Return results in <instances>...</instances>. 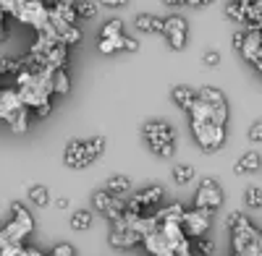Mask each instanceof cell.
<instances>
[{
	"instance_id": "cell-1",
	"label": "cell",
	"mask_w": 262,
	"mask_h": 256,
	"mask_svg": "<svg viewBox=\"0 0 262 256\" xmlns=\"http://www.w3.org/2000/svg\"><path fill=\"white\" fill-rule=\"evenodd\" d=\"M144 246L152 256H176L189 251V241L181 225H170V222H160L158 230L152 236L144 238Z\"/></svg>"
},
{
	"instance_id": "cell-2",
	"label": "cell",
	"mask_w": 262,
	"mask_h": 256,
	"mask_svg": "<svg viewBox=\"0 0 262 256\" xmlns=\"http://www.w3.org/2000/svg\"><path fill=\"white\" fill-rule=\"evenodd\" d=\"M0 8H3V13L16 16L24 24H32L37 32L45 29L50 21V8L37 3V0H0Z\"/></svg>"
},
{
	"instance_id": "cell-3",
	"label": "cell",
	"mask_w": 262,
	"mask_h": 256,
	"mask_svg": "<svg viewBox=\"0 0 262 256\" xmlns=\"http://www.w3.org/2000/svg\"><path fill=\"white\" fill-rule=\"evenodd\" d=\"M32 110L18 97V89H3L0 94V120H6L16 134H24L29 128Z\"/></svg>"
},
{
	"instance_id": "cell-4",
	"label": "cell",
	"mask_w": 262,
	"mask_h": 256,
	"mask_svg": "<svg viewBox=\"0 0 262 256\" xmlns=\"http://www.w3.org/2000/svg\"><path fill=\"white\" fill-rule=\"evenodd\" d=\"M226 225L231 227V241H233L236 253H244L259 238V230L249 222V217L244 215V212H231V215L226 217Z\"/></svg>"
},
{
	"instance_id": "cell-5",
	"label": "cell",
	"mask_w": 262,
	"mask_h": 256,
	"mask_svg": "<svg viewBox=\"0 0 262 256\" xmlns=\"http://www.w3.org/2000/svg\"><path fill=\"white\" fill-rule=\"evenodd\" d=\"M144 139L149 144V149L155 152L158 157H170L173 152H176V134H173L170 123H149L144 128Z\"/></svg>"
},
{
	"instance_id": "cell-6",
	"label": "cell",
	"mask_w": 262,
	"mask_h": 256,
	"mask_svg": "<svg viewBox=\"0 0 262 256\" xmlns=\"http://www.w3.org/2000/svg\"><path fill=\"white\" fill-rule=\"evenodd\" d=\"M191 131H194V139L200 141V146L205 152H215V149H221L223 141H226V125H217L212 120L191 123Z\"/></svg>"
},
{
	"instance_id": "cell-7",
	"label": "cell",
	"mask_w": 262,
	"mask_h": 256,
	"mask_svg": "<svg viewBox=\"0 0 262 256\" xmlns=\"http://www.w3.org/2000/svg\"><path fill=\"white\" fill-rule=\"evenodd\" d=\"M221 204H223V191H221V186H217V181L215 178H202L200 181V188H196L194 207L215 212Z\"/></svg>"
},
{
	"instance_id": "cell-8",
	"label": "cell",
	"mask_w": 262,
	"mask_h": 256,
	"mask_svg": "<svg viewBox=\"0 0 262 256\" xmlns=\"http://www.w3.org/2000/svg\"><path fill=\"white\" fill-rule=\"evenodd\" d=\"M160 201H163V188L160 186H149V188L137 191V194L126 201V212L128 215H142L144 209L158 207Z\"/></svg>"
},
{
	"instance_id": "cell-9",
	"label": "cell",
	"mask_w": 262,
	"mask_h": 256,
	"mask_svg": "<svg viewBox=\"0 0 262 256\" xmlns=\"http://www.w3.org/2000/svg\"><path fill=\"white\" fill-rule=\"evenodd\" d=\"M92 201H95V209H100L102 215L113 222H118L126 215V199H118L113 194H107V191H97Z\"/></svg>"
},
{
	"instance_id": "cell-10",
	"label": "cell",
	"mask_w": 262,
	"mask_h": 256,
	"mask_svg": "<svg viewBox=\"0 0 262 256\" xmlns=\"http://www.w3.org/2000/svg\"><path fill=\"white\" fill-rule=\"evenodd\" d=\"M165 39H168V45L173 50H184L186 45V34H189V27H186V18L184 16H168L165 18V29H163Z\"/></svg>"
},
{
	"instance_id": "cell-11",
	"label": "cell",
	"mask_w": 262,
	"mask_h": 256,
	"mask_svg": "<svg viewBox=\"0 0 262 256\" xmlns=\"http://www.w3.org/2000/svg\"><path fill=\"white\" fill-rule=\"evenodd\" d=\"M210 220H212V212L210 209L194 207V209H186V217H184L181 227H184V233H189V236L202 238V233L210 227Z\"/></svg>"
},
{
	"instance_id": "cell-12",
	"label": "cell",
	"mask_w": 262,
	"mask_h": 256,
	"mask_svg": "<svg viewBox=\"0 0 262 256\" xmlns=\"http://www.w3.org/2000/svg\"><path fill=\"white\" fill-rule=\"evenodd\" d=\"M144 238L139 236V233H134L126 222H123V217L118 220V222H113V230H111V246L113 248H131V246H137V243H142Z\"/></svg>"
},
{
	"instance_id": "cell-13",
	"label": "cell",
	"mask_w": 262,
	"mask_h": 256,
	"mask_svg": "<svg viewBox=\"0 0 262 256\" xmlns=\"http://www.w3.org/2000/svg\"><path fill=\"white\" fill-rule=\"evenodd\" d=\"M238 53L252 63H259L262 60V29H244V45Z\"/></svg>"
},
{
	"instance_id": "cell-14",
	"label": "cell",
	"mask_w": 262,
	"mask_h": 256,
	"mask_svg": "<svg viewBox=\"0 0 262 256\" xmlns=\"http://www.w3.org/2000/svg\"><path fill=\"white\" fill-rule=\"evenodd\" d=\"M63 160H66V165H69V167H86V141L71 139L69 146H66Z\"/></svg>"
},
{
	"instance_id": "cell-15",
	"label": "cell",
	"mask_w": 262,
	"mask_h": 256,
	"mask_svg": "<svg viewBox=\"0 0 262 256\" xmlns=\"http://www.w3.org/2000/svg\"><path fill=\"white\" fill-rule=\"evenodd\" d=\"M134 27H137L139 32H147V34H163L165 18H160V16H155V13H137Z\"/></svg>"
},
{
	"instance_id": "cell-16",
	"label": "cell",
	"mask_w": 262,
	"mask_h": 256,
	"mask_svg": "<svg viewBox=\"0 0 262 256\" xmlns=\"http://www.w3.org/2000/svg\"><path fill=\"white\" fill-rule=\"evenodd\" d=\"M262 167V157L254 152V149H249V152H244L242 157L236 160V175H247V173H254V170Z\"/></svg>"
},
{
	"instance_id": "cell-17",
	"label": "cell",
	"mask_w": 262,
	"mask_h": 256,
	"mask_svg": "<svg viewBox=\"0 0 262 256\" xmlns=\"http://www.w3.org/2000/svg\"><path fill=\"white\" fill-rule=\"evenodd\" d=\"M155 217H158V222L181 225L184 217H186V209H184L181 204H170V207H165V209H158V212H155Z\"/></svg>"
},
{
	"instance_id": "cell-18",
	"label": "cell",
	"mask_w": 262,
	"mask_h": 256,
	"mask_svg": "<svg viewBox=\"0 0 262 256\" xmlns=\"http://www.w3.org/2000/svg\"><path fill=\"white\" fill-rule=\"evenodd\" d=\"M196 97H200L202 102H207L210 108H223V105H228L226 102V94L221 89H215V87H202L200 92H196Z\"/></svg>"
},
{
	"instance_id": "cell-19",
	"label": "cell",
	"mask_w": 262,
	"mask_h": 256,
	"mask_svg": "<svg viewBox=\"0 0 262 256\" xmlns=\"http://www.w3.org/2000/svg\"><path fill=\"white\" fill-rule=\"evenodd\" d=\"M105 191H107V194H113V196H118V199H123L128 191H131V181L126 175H113L111 181H107Z\"/></svg>"
},
{
	"instance_id": "cell-20",
	"label": "cell",
	"mask_w": 262,
	"mask_h": 256,
	"mask_svg": "<svg viewBox=\"0 0 262 256\" xmlns=\"http://www.w3.org/2000/svg\"><path fill=\"white\" fill-rule=\"evenodd\" d=\"M173 99H176V105H179V108L181 110H191V105L196 102V92L194 89H189V87H176V89H173Z\"/></svg>"
},
{
	"instance_id": "cell-21",
	"label": "cell",
	"mask_w": 262,
	"mask_h": 256,
	"mask_svg": "<svg viewBox=\"0 0 262 256\" xmlns=\"http://www.w3.org/2000/svg\"><path fill=\"white\" fill-rule=\"evenodd\" d=\"M226 13L236 21H242V24H247L249 21V13H252V3L249 0H244V3H228L226 6Z\"/></svg>"
},
{
	"instance_id": "cell-22",
	"label": "cell",
	"mask_w": 262,
	"mask_h": 256,
	"mask_svg": "<svg viewBox=\"0 0 262 256\" xmlns=\"http://www.w3.org/2000/svg\"><path fill=\"white\" fill-rule=\"evenodd\" d=\"M11 212H13V222H18L27 233H32V230H34V220H32V215H29V212H27L24 207H21L18 201H13V204H11Z\"/></svg>"
},
{
	"instance_id": "cell-23",
	"label": "cell",
	"mask_w": 262,
	"mask_h": 256,
	"mask_svg": "<svg viewBox=\"0 0 262 256\" xmlns=\"http://www.w3.org/2000/svg\"><path fill=\"white\" fill-rule=\"evenodd\" d=\"M50 84H53V94H66V92L71 89V79H69V73H66V68L53 71Z\"/></svg>"
},
{
	"instance_id": "cell-24",
	"label": "cell",
	"mask_w": 262,
	"mask_h": 256,
	"mask_svg": "<svg viewBox=\"0 0 262 256\" xmlns=\"http://www.w3.org/2000/svg\"><path fill=\"white\" fill-rule=\"evenodd\" d=\"M194 175H196V170L191 167V165H176L173 167V181H176L179 186H189L191 181H194Z\"/></svg>"
},
{
	"instance_id": "cell-25",
	"label": "cell",
	"mask_w": 262,
	"mask_h": 256,
	"mask_svg": "<svg viewBox=\"0 0 262 256\" xmlns=\"http://www.w3.org/2000/svg\"><path fill=\"white\" fill-rule=\"evenodd\" d=\"M105 152V136H95L86 141V165H92L100 155Z\"/></svg>"
},
{
	"instance_id": "cell-26",
	"label": "cell",
	"mask_w": 262,
	"mask_h": 256,
	"mask_svg": "<svg viewBox=\"0 0 262 256\" xmlns=\"http://www.w3.org/2000/svg\"><path fill=\"white\" fill-rule=\"evenodd\" d=\"M116 37H123V21L121 18H111L100 29V39H116Z\"/></svg>"
},
{
	"instance_id": "cell-27",
	"label": "cell",
	"mask_w": 262,
	"mask_h": 256,
	"mask_svg": "<svg viewBox=\"0 0 262 256\" xmlns=\"http://www.w3.org/2000/svg\"><path fill=\"white\" fill-rule=\"evenodd\" d=\"M58 37H60V42L66 47L69 45H76V42H81V29L74 24V27H63V29H58Z\"/></svg>"
},
{
	"instance_id": "cell-28",
	"label": "cell",
	"mask_w": 262,
	"mask_h": 256,
	"mask_svg": "<svg viewBox=\"0 0 262 256\" xmlns=\"http://www.w3.org/2000/svg\"><path fill=\"white\" fill-rule=\"evenodd\" d=\"M90 225H92V212L76 209L74 215H71V227H74V230H86Z\"/></svg>"
},
{
	"instance_id": "cell-29",
	"label": "cell",
	"mask_w": 262,
	"mask_h": 256,
	"mask_svg": "<svg viewBox=\"0 0 262 256\" xmlns=\"http://www.w3.org/2000/svg\"><path fill=\"white\" fill-rule=\"evenodd\" d=\"M244 204L249 209H262V188L259 186H249L244 191Z\"/></svg>"
},
{
	"instance_id": "cell-30",
	"label": "cell",
	"mask_w": 262,
	"mask_h": 256,
	"mask_svg": "<svg viewBox=\"0 0 262 256\" xmlns=\"http://www.w3.org/2000/svg\"><path fill=\"white\" fill-rule=\"evenodd\" d=\"M29 201L37 204V207H45V204L50 201L48 188H45V186H29Z\"/></svg>"
},
{
	"instance_id": "cell-31",
	"label": "cell",
	"mask_w": 262,
	"mask_h": 256,
	"mask_svg": "<svg viewBox=\"0 0 262 256\" xmlns=\"http://www.w3.org/2000/svg\"><path fill=\"white\" fill-rule=\"evenodd\" d=\"M97 11H100V6L97 3H92V0H79L76 3V16L81 18H92V16H97Z\"/></svg>"
},
{
	"instance_id": "cell-32",
	"label": "cell",
	"mask_w": 262,
	"mask_h": 256,
	"mask_svg": "<svg viewBox=\"0 0 262 256\" xmlns=\"http://www.w3.org/2000/svg\"><path fill=\"white\" fill-rule=\"evenodd\" d=\"M212 251H215V243H212V238H196V253L200 256H212Z\"/></svg>"
},
{
	"instance_id": "cell-33",
	"label": "cell",
	"mask_w": 262,
	"mask_h": 256,
	"mask_svg": "<svg viewBox=\"0 0 262 256\" xmlns=\"http://www.w3.org/2000/svg\"><path fill=\"white\" fill-rule=\"evenodd\" d=\"M249 141L262 144V120H254V123H252V128H249Z\"/></svg>"
},
{
	"instance_id": "cell-34",
	"label": "cell",
	"mask_w": 262,
	"mask_h": 256,
	"mask_svg": "<svg viewBox=\"0 0 262 256\" xmlns=\"http://www.w3.org/2000/svg\"><path fill=\"white\" fill-rule=\"evenodd\" d=\"M50 256H76V251L69 246V243H58L55 248H53V253Z\"/></svg>"
},
{
	"instance_id": "cell-35",
	"label": "cell",
	"mask_w": 262,
	"mask_h": 256,
	"mask_svg": "<svg viewBox=\"0 0 262 256\" xmlns=\"http://www.w3.org/2000/svg\"><path fill=\"white\" fill-rule=\"evenodd\" d=\"M202 63H205V66H217V63H221V53H217V50H207L202 55Z\"/></svg>"
},
{
	"instance_id": "cell-36",
	"label": "cell",
	"mask_w": 262,
	"mask_h": 256,
	"mask_svg": "<svg viewBox=\"0 0 262 256\" xmlns=\"http://www.w3.org/2000/svg\"><path fill=\"white\" fill-rule=\"evenodd\" d=\"M123 50H126V53H137V50H139V42H137L134 37H126V34H123Z\"/></svg>"
},
{
	"instance_id": "cell-37",
	"label": "cell",
	"mask_w": 262,
	"mask_h": 256,
	"mask_svg": "<svg viewBox=\"0 0 262 256\" xmlns=\"http://www.w3.org/2000/svg\"><path fill=\"white\" fill-rule=\"evenodd\" d=\"M32 113H34L37 118H48V115L53 113V105H50V102H45V105H39V108H37V110H32Z\"/></svg>"
},
{
	"instance_id": "cell-38",
	"label": "cell",
	"mask_w": 262,
	"mask_h": 256,
	"mask_svg": "<svg viewBox=\"0 0 262 256\" xmlns=\"http://www.w3.org/2000/svg\"><path fill=\"white\" fill-rule=\"evenodd\" d=\"M233 45H236V50H242V45H244V29L233 34Z\"/></svg>"
},
{
	"instance_id": "cell-39",
	"label": "cell",
	"mask_w": 262,
	"mask_h": 256,
	"mask_svg": "<svg viewBox=\"0 0 262 256\" xmlns=\"http://www.w3.org/2000/svg\"><path fill=\"white\" fill-rule=\"evenodd\" d=\"M242 256H262V248H259V246L254 243V246H252V248H247V251H244Z\"/></svg>"
},
{
	"instance_id": "cell-40",
	"label": "cell",
	"mask_w": 262,
	"mask_h": 256,
	"mask_svg": "<svg viewBox=\"0 0 262 256\" xmlns=\"http://www.w3.org/2000/svg\"><path fill=\"white\" fill-rule=\"evenodd\" d=\"M105 6H107V8H123L126 0H105Z\"/></svg>"
},
{
	"instance_id": "cell-41",
	"label": "cell",
	"mask_w": 262,
	"mask_h": 256,
	"mask_svg": "<svg viewBox=\"0 0 262 256\" xmlns=\"http://www.w3.org/2000/svg\"><path fill=\"white\" fill-rule=\"evenodd\" d=\"M186 6H189V8H205L207 0H186Z\"/></svg>"
},
{
	"instance_id": "cell-42",
	"label": "cell",
	"mask_w": 262,
	"mask_h": 256,
	"mask_svg": "<svg viewBox=\"0 0 262 256\" xmlns=\"http://www.w3.org/2000/svg\"><path fill=\"white\" fill-rule=\"evenodd\" d=\"M55 204H58V207H60V209H66V207H69V199H66V196H60V199H58V201H55Z\"/></svg>"
},
{
	"instance_id": "cell-43",
	"label": "cell",
	"mask_w": 262,
	"mask_h": 256,
	"mask_svg": "<svg viewBox=\"0 0 262 256\" xmlns=\"http://www.w3.org/2000/svg\"><path fill=\"white\" fill-rule=\"evenodd\" d=\"M6 37H8V29H6V27H0V42H6Z\"/></svg>"
},
{
	"instance_id": "cell-44",
	"label": "cell",
	"mask_w": 262,
	"mask_h": 256,
	"mask_svg": "<svg viewBox=\"0 0 262 256\" xmlns=\"http://www.w3.org/2000/svg\"><path fill=\"white\" fill-rule=\"evenodd\" d=\"M6 248H8V246L3 243V238H0V256H3V251H6Z\"/></svg>"
},
{
	"instance_id": "cell-45",
	"label": "cell",
	"mask_w": 262,
	"mask_h": 256,
	"mask_svg": "<svg viewBox=\"0 0 262 256\" xmlns=\"http://www.w3.org/2000/svg\"><path fill=\"white\" fill-rule=\"evenodd\" d=\"M3 18H6V13H3V8H0V27H6V24H3Z\"/></svg>"
},
{
	"instance_id": "cell-46",
	"label": "cell",
	"mask_w": 262,
	"mask_h": 256,
	"mask_svg": "<svg viewBox=\"0 0 262 256\" xmlns=\"http://www.w3.org/2000/svg\"><path fill=\"white\" fill-rule=\"evenodd\" d=\"M254 66H257V71L262 73V60H259V63H254Z\"/></svg>"
},
{
	"instance_id": "cell-47",
	"label": "cell",
	"mask_w": 262,
	"mask_h": 256,
	"mask_svg": "<svg viewBox=\"0 0 262 256\" xmlns=\"http://www.w3.org/2000/svg\"><path fill=\"white\" fill-rule=\"evenodd\" d=\"M176 256H191V251H184V253H176Z\"/></svg>"
},
{
	"instance_id": "cell-48",
	"label": "cell",
	"mask_w": 262,
	"mask_h": 256,
	"mask_svg": "<svg viewBox=\"0 0 262 256\" xmlns=\"http://www.w3.org/2000/svg\"><path fill=\"white\" fill-rule=\"evenodd\" d=\"M233 256H242V253H233Z\"/></svg>"
}]
</instances>
